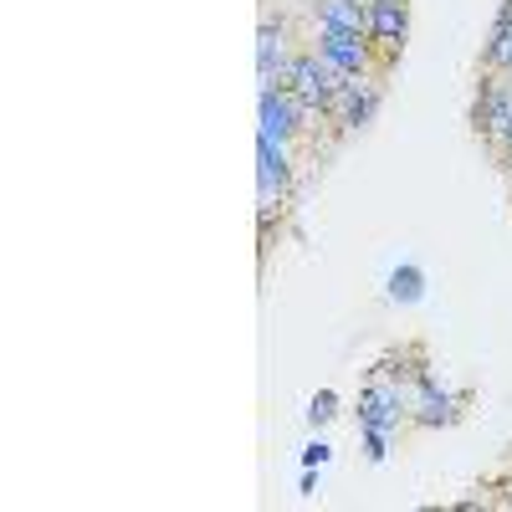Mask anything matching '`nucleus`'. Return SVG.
Returning <instances> with one entry per match:
<instances>
[{
	"label": "nucleus",
	"instance_id": "6e6552de",
	"mask_svg": "<svg viewBox=\"0 0 512 512\" xmlns=\"http://www.w3.org/2000/svg\"><path fill=\"white\" fill-rule=\"evenodd\" d=\"M287 72H292V47H287V21H262V31H256V93L267 88H287Z\"/></svg>",
	"mask_w": 512,
	"mask_h": 512
},
{
	"label": "nucleus",
	"instance_id": "f3484780",
	"mask_svg": "<svg viewBox=\"0 0 512 512\" xmlns=\"http://www.w3.org/2000/svg\"><path fill=\"white\" fill-rule=\"evenodd\" d=\"M497 72H512V36H507V57H502V67Z\"/></svg>",
	"mask_w": 512,
	"mask_h": 512
},
{
	"label": "nucleus",
	"instance_id": "20e7f679",
	"mask_svg": "<svg viewBox=\"0 0 512 512\" xmlns=\"http://www.w3.org/2000/svg\"><path fill=\"white\" fill-rule=\"evenodd\" d=\"M472 128L492 144V154L502 149V139L512 134V72H487L482 67V88L472 103Z\"/></svg>",
	"mask_w": 512,
	"mask_h": 512
},
{
	"label": "nucleus",
	"instance_id": "1a4fd4ad",
	"mask_svg": "<svg viewBox=\"0 0 512 512\" xmlns=\"http://www.w3.org/2000/svg\"><path fill=\"white\" fill-rule=\"evenodd\" d=\"M369 41L384 62H395L410 41V0H369Z\"/></svg>",
	"mask_w": 512,
	"mask_h": 512
},
{
	"label": "nucleus",
	"instance_id": "39448f33",
	"mask_svg": "<svg viewBox=\"0 0 512 512\" xmlns=\"http://www.w3.org/2000/svg\"><path fill=\"white\" fill-rule=\"evenodd\" d=\"M400 425H410V395L400 390V384L369 374L364 395H359V431H384V436H395Z\"/></svg>",
	"mask_w": 512,
	"mask_h": 512
},
{
	"label": "nucleus",
	"instance_id": "2eb2a0df",
	"mask_svg": "<svg viewBox=\"0 0 512 512\" xmlns=\"http://www.w3.org/2000/svg\"><path fill=\"white\" fill-rule=\"evenodd\" d=\"M328 456H333V446L318 436V441H308L303 446V466H328Z\"/></svg>",
	"mask_w": 512,
	"mask_h": 512
},
{
	"label": "nucleus",
	"instance_id": "7ed1b4c3",
	"mask_svg": "<svg viewBox=\"0 0 512 512\" xmlns=\"http://www.w3.org/2000/svg\"><path fill=\"white\" fill-rule=\"evenodd\" d=\"M256 113H262V128H256V139H272V144H297L313 128V118H323V113H313V108H303L287 88H267V93H256Z\"/></svg>",
	"mask_w": 512,
	"mask_h": 512
},
{
	"label": "nucleus",
	"instance_id": "f03ea898",
	"mask_svg": "<svg viewBox=\"0 0 512 512\" xmlns=\"http://www.w3.org/2000/svg\"><path fill=\"white\" fill-rule=\"evenodd\" d=\"M313 47L344 72V77H384V62L379 57V47L369 36H359V31H333V26H313Z\"/></svg>",
	"mask_w": 512,
	"mask_h": 512
},
{
	"label": "nucleus",
	"instance_id": "f8f14e48",
	"mask_svg": "<svg viewBox=\"0 0 512 512\" xmlns=\"http://www.w3.org/2000/svg\"><path fill=\"white\" fill-rule=\"evenodd\" d=\"M384 297H390V303H400V308H415L420 297H425V267L400 262L390 277H384Z\"/></svg>",
	"mask_w": 512,
	"mask_h": 512
},
{
	"label": "nucleus",
	"instance_id": "dca6fc26",
	"mask_svg": "<svg viewBox=\"0 0 512 512\" xmlns=\"http://www.w3.org/2000/svg\"><path fill=\"white\" fill-rule=\"evenodd\" d=\"M497 159H507V164H512V134L502 139V149H497Z\"/></svg>",
	"mask_w": 512,
	"mask_h": 512
},
{
	"label": "nucleus",
	"instance_id": "0eeeda50",
	"mask_svg": "<svg viewBox=\"0 0 512 512\" xmlns=\"http://www.w3.org/2000/svg\"><path fill=\"white\" fill-rule=\"evenodd\" d=\"M379 103H384V82H379V77H349L344 88H338V98H333L328 118H333L338 128H344V134H359V128H369V123H374Z\"/></svg>",
	"mask_w": 512,
	"mask_h": 512
},
{
	"label": "nucleus",
	"instance_id": "9b49d317",
	"mask_svg": "<svg viewBox=\"0 0 512 512\" xmlns=\"http://www.w3.org/2000/svg\"><path fill=\"white\" fill-rule=\"evenodd\" d=\"M308 16H313V26L369 36V0H308Z\"/></svg>",
	"mask_w": 512,
	"mask_h": 512
},
{
	"label": "nucleus",
	"instance_id": "9d476101",
	"mask_svg": "<svg viewBox=\"0 0 512 512\" xmlns=\"http://www.w3.org/2000/svg\"><path fill=\"white\" fill-rule=\"evenodd\" d=\"M369 374L400 384V390L410 395L415 384H420L425 374H431V359H425V349H420V344H400V349H390V354H379V364H374Z\"/></svg>",
	"mask_w": 512,
	"mask_h": 512
},
{
	"label": "nucleus",
	"instance_id": "4468645a",
	"mask_svg": "<svg viewBox=\"0 0 512 512\" xmlns=\"http://www.w3.org/2000/svg\"><path fill=\"white\" fill-rule=\"evenodd\" d=\"M384 456H390V436H384V431H364V461L379 466Z\"/></svg>",
	"mask_w": 512,
	"mask_h": 512
},
{
	"label": "nucleus",
	"instance_id": "423d86ee",
	"mask_svg": "<svg viewBox=\"0 0 512 512\" xmlns=\"http://www.w3.org/2000/svg\"><path fill=\"white\" fill-rule=\"evenodd\" d=\"M461 405H466L461 390L441 384L436 374H425L410 390V425H420V431H446V425L461 420Z\"/></svg>",
	"mask_w": 512,
	"mask_h": 512
},
{
	"label": "nucleus",
	"instance_id": "ddd939ff",
	"mask_svg": "<svg viewBox=\"0 0 512 512\" xmlns=\"http://www.w3.org/2000/svg\"><path fill=\"white\" fill-rule=\"evenodd\" d=\"M333 415H338V395H333V390H318V395L308 400V425L318 431V425H328Z\"/></svg>",
	"mask_w": 512,
	"mask_h": 512
},
{
	"label": "nucleus",
	"instance_id": "f257e3e1",
	"mask_svg": "<svg viewBox=\"0 0 512 512\" xmlns=\"http://www.w3.org/2000/svg\"><path fill=\"white\" fill-rule=\"evenodd\" d=\"M344 72H338L318 47H303V52H292V72H287V93L303 103V108H313V113H323L328 118V108H333V98H338V88H344Z\"/></svg>",
	"mask_w": 512,
	"mask_h": 512
}]
</instances>
